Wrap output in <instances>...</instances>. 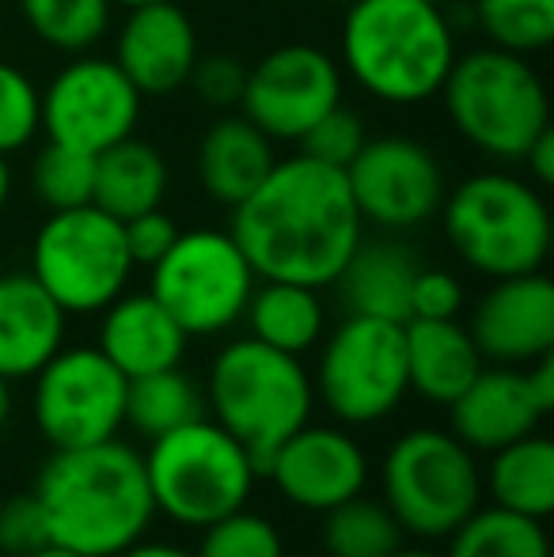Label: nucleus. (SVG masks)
I'll use <instances>...</instances> for the list:
<instances>
[{
    "label": "nucleus",
    "instance_id": "nucleus-9",
    "mask_svg": "<svg viewBox=\"0 0 554 557\" xmlns=\"http://www.w3.org/2000/svg\"><path fill=\"white\" fill-rule=\"evenodd\" d=\"M126 227L99 206L50 213L30 243V277L65 315H99L134 277Z\"/></svg>",
    "mask_w": 554,
    "mask_h": 557
},
{
    "label": "nucleus",
    "instance_id": "nucleus-20",
    "mask_svg": "<svg viewBox=\"0 0 554 557\" xmlns=\"http://www.w3.org/2000/svg\"><path fill=\"white\" fill-rule=\"evenodd\" d=\"M186 331L152 293H122L99 319L96 349L119 368L126 380L175 368L186 352Z\"/></svg>",
    "mask_w": 554,
    "mask_h": 557
},
{
    "label": "nucleus",
    "instance_id": "nucleus-18",
    "mask_svg": "<svg viewBox=\"0 0 554 557\" xmlns=\"http://www.w3.org/2000/svg\"><path fill=\"white\" fill-rule=\"evenodd\" d=\"M198 58V30L175 0L126 8L114 35V61L140 96H175L186 88Z\"/></svg>",
    "mask_w": 554,
    "mask_h": 557
},
{
    "label": "nucleus",
    "instance_id": "nucleus-31",
    "mask_svg": "<svg viewBox=\"0 0 554 557\" xmlns=\"http://www.w3.org/2000/svg\"><path fill=\"white\" fill-rule=\"evenodd\" d=\"M403 528L384 500L365 493L323 512V550L327 557H392L403 546Z\"/></svg>",
    "mask_w": 554,
    "mask_h": 557
},
{
    "label": "nucleus",
    "instance_id": "nucleus-44",
    "mask_svg": "<svg viewBox=\"0 0 554 557\" xmlns=\"http://www.w3.org/2000/svg\"><path fill=\"white\" fill-rule=\"evenodd\" d=\"M8 198H12V168H8V156H0V213H4Z\"/></svg>",
    "mask_w": 554,
    "mask_h": 557
},
{
    "label": "nucleus",
    "instance_id": "nucleus-50",
    "mask_svg": "<svg viewBox=\"0 0 554 557\" xmlns=\"http://www.w3.org/2000/svg\"><path fill=\"white\" fill-rule=\"evenodd\" d=\"M429 4H441V8H444V4H448V0H429Z\"/></svg>",
    "mask_w": 554,
    "mask_h": 557
},
{
    "label": "nucleus",
    "instance_id": "nucleus-33",
    "mask_svg": "<svg viewBox=\"0 0 554 557\" xmlns=\"http://www.w3.org/2000/svg\"><path fill=\"white\" fill-rule=\"evenodd\" d=\"M91 190H96V156L46 140L30 163V194L50 213H61V209L91 206Z\"/></svg>",
    "mask_w": 554,
    "mask_h": 557
},
{
    "label": "nucleus",
    "instance_id": "nucleus-12",
    "mask_svg": "<svg viewBox=\"0 0 554 557\" xmlns=\"http://www.w3.org/2000/svg\"><path fill=\"white\" fill-rule=\"evenodd\" d=\"M130 380L96 345H61L35 372L30 413L53 451L114 441L126 425Z\"/></svg>",
    "mask_w": 554,
    "mask_h": 557
},
{
    "label": "nucleus",
    "instance_id": "nucleus-4",
    "mask_svg": "<svg viewBox=\"0 0 554 557\" xmlns=\"http://www.w3.org/2000/svg\"><path fill=\"white\" fill-rule=\"evenodd\" d=\"M311 406L316 387L304 360L270 349L251 334L221 345L209 364L206 413L247 447L259 474L278 444L308 425Z\"/></svg>",
    "mask_w": 554,
    "mask_h": 557
},
{
    "label": "nucleus",
    "instance_id": "nucleus-39",
    "mask_svg": "<svg viewBox=\"0 0 554 557\" xmlns=\"http://www.w3.org/2000/svg\"><path fill=\"white\" fill-rule=\"evenodd\" d=\"M464 285L448 270H418L410 288V319H459Z\"/></svg>",
    "mask_w": 554,
    "mask_h": 557
},
{
    "label": "nucleus",
    "instance_id": "nucleus-6",
    "mask_svg": "<svg viewBox=\"0 0 554 557\" xmlns=\"http://www.w3.org/2000/svg\"><path fill=\"white\" fill-rule=\"evenodd\" d=\"M452 129L494 163H520L551 125V96L525 53L479 46L456 53L441 84Z\"/></svg>",
    "mask_w": 554,
    "mask_h": 557
},
{
    "label": "nucleus",
    "instance_id": "nucleus-49",
    "mask_svg": "<svg viewBox=\"0 0 554 557\" xmlns=\"http://www.w3.org/2000/svg\"><path fill=\"white\" fill-rule=\"evenodd\" d=\"M323 4H338V8H346V4H354V0H323Z\"/></svg>",
    "mask_w": 554,
    "mask_h": 557
},
{
    "label": "nucleus",
    "instance_id": "nucleus-28",
    "mask_svg": "<svg viewBox=\"0 0 554 557\" xmlns=\"http://www.w3.org/2000/svg\"><path fill=\"white\" fill-rule=\"evenodd\" d=\"M198 418H206V391L178 364L130 380L126 425L137 429L145 441H156V436L190 425Z\"/></svg>",
    "mask_w": 554,
    "mask_h": 557
},
{
    "label": "nucleus",
    "instance_id": "nucleus-29",
    "mask_svg": "<svg viewBox=\"0 0 554 557\" xmlns=\"http://www.w3.org/2000/svg\"><path fill=\"white\" fill-rule=\"evenodd\" d=\"M444 557H551V539L543 520L497 505H479L448 535Z\"/></svg>",
    "mask_w": 554,
    "mask_h": 557
},
{
    "label": "nucleus",
    "instance_id": "nucleus-15",
    "mask_svg": "<svg viewBox=\"0 0 554 557\" xmlns=\"http://www.w3.org/2000/svg\"><path fill=\"white\" fill-rule=\"evenodd\" d=\"M342 103V65L327 50L288 42L247 69L236 111L255 122L274 145H300V137Z\"/></svg>",
    "mask_w": 554,
    "mask_h": 557
},
{
    "label": "nucleus",
    "instance_id": "nucleus-17",
    "mask_svg": "<svg viewBox=\"0 0 554 557\" xmlns=\"http://www.w3.org/2000/svg\"><path fill=\"white\" fill-rule=\"evenodd\" d=\"M471 331L487 364L525 368L554 349V285L543 270L497 277L471 311Z\"/></svg>",
    "mask_w": 554,
    "mask_h": 557
},
{
    "label": "nucleus",
    "instance_id": "nucleus-45",
    "mask_svg": "<svg viewBox=\"0 0 554 557\" xmlns=\"http://www.w3.org/2000/svg\"><path fill=\"white\" fill-rule=\"evenodd\" d=\"M8 418H12V383L0 375V429L8 425Z\"/></svg>",
    "mask_w": 554,
    "mask_h": 557
},
{
    "label": "nucleus",
    "instance_id": "nucleus-21",
    "mask_svg": "<svg viewBox=\"0 0 554 557\" xmlns=\"http://www.w3.org/2000/svg\"><path fill=\"white\" fill-rule=\"evenodd\" d=\"M69 315L27 273L0 277V375L8 383L35 380V372L65 345Z\"/></svg>",
    "mask_w": 554,
    "mask_h": 557
},
{
    "label": "nucleus",
    "instance_id": "nucleus-27",
    "mask_svg": "<svg viewBox=\"0 0 554 557\" xmlns=\"http://www.w3.org/2000/svg\"><path fill=\"white\" fill-rule=\"evenodd\" d=\"M482 493H490V505L497 508L547 520L554 512V444L532 433L490 451Z\"/></svg>",
    "mask_w": 554,
    "mask_h": 557
},
{
    "label": "nucleus",
    "instance_id": "nucleus-3",
    "mask_svg": "<svg viewBox=\"0 0 554 557\" xmlns=\"http://www.w3.org/2000/svg\"><path fill=\"white\" fill-rule=\"evenodd\" d=\"M456 53L448 15L429 0H354L342 15L338 65L377 103L436 99Z\"/></svg>",
    "mask_w": 554,
    "mask_h": 557
},
{
    "label": "nucleus",
    "instance_id": "nucleus-26",
    "mask_svg": "<svg viewBox=\"0 0 554 557\" xmlns=\"http://www.w3.org/2000/svg\"><path fill=\"white\" fill-rule=\"evenodd\" d=\"M247 334L281 352L304 357L327 334V308L319 288L293 285V281H259L244 311Z\"/></svg>",
    "mask_w": 554,
    "mask_h": 557
},
{
    "label": "nucleus",
    "instance_id": "nucleus-14",
    "mask_svg": "<svg viewBox=\"0 0 554 557\" xmlns=\"http://www.w3.org/2000/svg\"><path fill=\"white\" fill-rule=\"evenodd\" d=\"M145 96L134 88L114 58L76 53L42 91L46 140L99 156L103 148L134 137Z\"/></svg>",
    "mask_w": 554,
    "mask_h": 557
},
{
    "label": "nucleus",
    "instance_id": "nucleus-43",
    "mask_svg": "<svg viewBox=\"0 0 554 557\" xmlns=\"http://www.w3.org/2000/svg\"><path fill=\"white\" fill-rule=\"evenodd\" d=\"M114 557H194V554L175 543H148V539H137L134 546H126V550Z\"/></svg>",
    "mask_w": 554,
    "mask_h": 557
},
{
    "label": "nucleus",
    "instance_id": "nucleus-10",
    "mask_svg": "<svg viewBox=\"0 0 554 557\" xmlns=\"http://www.w3.org/2000/svg\"><path fill=\"white\" fill-rule=\"evenodd\" d=\"M311 387L338 425H377L392 418L410 395L403 323L346 315L323 337Z\"/></svg>",
    "mask_w": 554,
    "mask_h": 557
},
{
    "label": "nucleus",
    "instance_id": "nucleus-23",
    "mask_svg": "<svg viewBox=\"0 0 554 557\" xmlns=\"http://www.w3.org/2000/svg\"><path fill=\"white\" fill-rule=\"evenodd\" d=\"M418 258L392 235L361 239L349 262L342 265L338 300L346 315H372L387 323H407L410 319V288L418 277Z\"/></svg>",
    "mask_w": 554,
    "mask_h": 557
},
{
    "label": "nucleus",
    "instance_id": "nucleus-16",
    "mask_svg": "<svg viewBox=\"0 0 554 557\" xmlns=\"http://www.w3.org/2000/svg\"><path fill=\"white\" fill-rule=\"evenodd\" d=\"M262 474L300 512H331L369 485V455L346 425H300L267 459Z\"/></svg>",
    "mask_w": 554,
    "mask_h": 557
},
{
    "label": "nucleus",
    "instance_id": "nucleus-42",
    "mask_svg": "<svg viewBox=\"0 0 554 557\" xmlns=\"http://www.w3.org/2000/svg\"><path fill=\"white\" fill-rule=\"evenodd\" d=\"M525 380H528L532 398L540 403V410L551 413L554 410V360H551V352H543V357H535L532 364H525Z\"/></svg>",
    "mask_w": 554,
    "mask_h": 557
},
{
    "label": "nucleus",
    "instance_id": "nucleus-30",
    "mask_svg": "<svg viewBox=\"0 0 554 557\" xmlns=\"http://www.w3.org/2000/svg\"><path fill=\"white\" fill-rule=\"evenodd\" d=\"M111 0H20L27 30L58 53H91L111 30Z\"/></svg>",
    "mask_w": 554,
    "mask_h": 557
},
{
    "label": "nucleus",
    "instance_id": "nucleus-36",
    "mask_svg": "<svg viewBox=\"0 0 554 557\" xmlns=\"http://www.w3.org/2000/svg\"><path fill=\"white\" fill-rule=\"evenodd\" d=\"M369 140L365 133V122L357 111H349L346 103H338L331 114H323L308 133L300 137V152L311 156L319 163H331V168H342L361 152V145Z\"/></svg>",
    "mask_w": 554,
    "mask_h": 557
},
{
    "label": "nucleus",
    "instance_id": "nucleus-47",
    "mask_svg": "<svg viewBox=\"0 0 554 557\" xmlns=\"http://www.w3.org/2000/svg\"><path fill=\"white\" fill-rule=\"evenodd\" d=\"M392 557H444V554H436V550H429V546H399Z\"/></svg>",
    "mask_w": 554,
    "mask_h": 557
},
{
    "label": "nucleus",
    "instance_id": "nucleus-7",
    "mask_svg": "<svg viewBox=\"0 0 554 557\" xmlns=\"http://www.w3.org/2000/svg\"><path fill=\"white\" fill-rule=\"evenodd\" d=\"M145 474L156 512L194 531L244 508L262 478L247 447L209 413L148 441Z\"/></svg>",
    "mask_w": 554,
    "mask_h": 557
},
{
    "label": "nucleus",
    "instance_id": "nucleus-11",
    "mask_svg": "<svg viewBox=\"0 0 554 557\" xmlns=\"http://www.w3.org/2000/svg\"><path fill=\"white\" fill-rule=\"evenodd\" d=\"M148 293L171 311L186 337H213L244 323L255 277L232 232L194 227L178 232L171 250L156 265H148Z\"/></svg>",
    "mask_w": 554,
    "mask_h": 557
},
{
    "label": "nucleus",
    "instance_id": "nucleus-35",
    "mask_svg": "<svg viewBox=\"0 0 554 557\" xmlns=\"http://www.w3.org/2000/svg\"><path fill=\"white\" fill-rule=\"evenodd\" d=\"M42 129V91L20 65L0 61V156L27 148Z\"/></svg>",
    "mask_w": 554,
    "mask_h": 557
},
{
    "label": "nucleus",
    "instance_id": "nucleus-32",
    "mask_svg": "<svg viewBox=\"0 0 554 557\" xmlns=\"http://www.w3.org/2000/svg\"><path fill=\"white\" fill-rule=\"evenodd\" d=\"M475 20L497 50L532 58L554 42V0H475Z\"/></svg>",
    "mask_w": 554,
    "mask_h": 557
},
{
    "label": "nucleus",
    "instance_id": "nucleus-1",
    "mask_svg": "<svg viewBox=\"0 0 554 557\" xmlns=\"http://www.w3.org/2000/svg\"><path fill=\"white\" fill-rule=\"evenodd\" d=\"M232 239L259 281L331 288L365 239L346 171L296 152L232 209Z\"/></svg>",
    "mask_w": 554,
    "mask_h": 557
},
{
    "label": "nucleus",
    "instance_id": "nucleus-24",
    "mask_svg": "<svg viewBox=\"0 0 554 557\" xmlns=\"http://www.w3.org/2000/svg\"><path fill=\"white\" fill-rule=\"evenodd\" d=\"M407 383L426 403L448 406L482 372V352L459 319H407Z\"/></svg>",
    "mask_w": 554,
    "mask_h": 557
},
{
    "label": "nucleus",
    "instance_id": "nucleus-22",
    "mask_svg": "<svg viewBox=\"0 0 554 557\" xmlns=\"http://www.w3.org/2000/svg\"><path fill=\"white\" fill-rule=\"evenodd\" d=\"M274 140L247 122L244 114L221 111L201 133L198 145V183L209 201L236 209L262 178L274 171Z\"/></svg>",
    "mask_w": 554,
    "mask_h": 557
},
{
    "label": "nucleus",
    "instance_id": "nucleus-41",
    "mask_svg": "<svg viewBox=\"0 0 554 557\" xmlns=\"http://www.w3.org/2000/svg\"><path fill=\"white\" fill-rule=\"evenodd\" d=\"M520 163H525V178L540 186V190H547V186L554 183V129L551 125L532 140V145H528V152Z\"/></svg>",
    "mask_w": 554,
    "mask_h": 557
},
{
    "label": "nucleus",
    "instance_id": "nucleus-38",
    "mask_svg": "<svg viewBox=\"0 0 554 557\" xmlns=\"http://www.w3.org/2000/svg\"><path fill=\"white\" fill-rule=\"evenodd\" d=\"M46 543H50V528H46V516L35 490L0 500V554L27 557Z\"/></svg>",
    "mask_w": 554,
    "mask_h": 557
},
{
    "label": "nucleus",
    "instance_id": "nucleus-40",
    "mask_svg": "<svg viewBox=\"0 0 554 557\" xmlns=\"http://www.w3.org/2000/svg\"><path fill=\"white\" fill-rule=\"evenodd\" d=\"M122 227H126L130 258H134V265H145V270L160 262L171 250V243L178 239V224L163 213V206L148 209V213H140V216H130V221H122Z\"/></svg>",
    "mask_w": 554,
    "mask_h": 557
},
{
    "label": "nucleus",
    "instance_id": "nucleus-19",
    "mask_svg": "<svg viewBox=\"0 0 554 557\" xmlns=\"http://www.w3.org/2000/svg\"><path fill=\"white\" fill-rule=\"evenodd\" d=\"M547 413L532 398L525 368L482 364V372L464 387V395L448 403L452 433L471 451H497V447L532 436Z\"/></svg>",
    "mask_w": 554,
    "mask_h": 557
},
{
    "label": "nucleus",
    "instance_id": "nucleus-34",
    "mask_svg": "<svg viewBox=\"0 0 554 557\" xmlns=\"http://www.w3.org/2000/svg\"><path fill=\"white\" fill-rule=\"evenodd\" d=\"M194 557H285V543H281L274 520L244 505L201 528V543Z\"/></svg>",
    "mask_w": 554,
    "mask_h": 557
},
{
    "label": "nucleus",
    "instance_id": "nucleus-37",
    "mask_svg": "<svg viewBox=\"0 0 554 557\" xmlns=\"http://www.w3.org/2000/svg\"><path fill=\"white\" fill-rule=\"evenodd\" d=\"M247 84V65L232 53H209V58L194 61V73L186 81V88H194V96L213 111H236L239 96Z\"/></svg>",
    "mask_w": 554,
    "mask_h": 557
},
{
    "label": "nucleus",
    "instance_id": "nucleus-46",
    "mask_svg": "<svg viewBox=\"0 0 554 557\" xmlns=\"http://www.w3.org/2000/svg\"><path fill=\"white\" fill-rule=\"evenodd\" d=\"M27 557H84V554H73V550H65V546H58V543H46V546H38V550L27 554Z\"/></svg>",
    "mask_w": 554,
    "mask_h": 557
},
{
    "label": "nucleus",
    "instance_id": "nucleus-25",
    "mask_svg": "<svg viewBox=\"0 0 554 557\" xmlns=\"http://www.w3.org/2000/svg\"><path fill=\"white\" fill-rule=\"evenodd\" d=\"M171 171L156 145L126 137L96 156V190L91 206L111 213L114 221H130L148 209H160L168 198Z\"/></svg>",
    "mask_w": 554,
    "mask_h": 557
},
{
    "label": "nucleus",
    "instance_id": "nucleus-48",
    "mask_svg": "<svg viewBox=\"0 0 554 557\" xmlns=\"http://www.w3.org/2000/svg\"><path fill=\"white\" fill-rule=\"evenodd\" d=\"M114 8H140V4H156V0H111Z\"/></svg>",
    "mask_w": 554,
    "mask_h": 557
},
{
    "label": "nucleus",
    "instance_id": "nucleus-13",
    "mask_svg": "<svg viewBox=\"0 0 554 557\" xmlns=\"http://www.w3.org/2000/svg\"><path fill=\"white\" fill-rule=\"evenodd\" d=\"M346 183L361 221L387 235L429 224L448 194L441 160L415 137H369L346 163Z\"/></svg>",
    "mask_w": 554,
    "mask_h": 557
},
{
    "label": "nucleus",
    "instance_id": "nucleus-8",
    "mask_svg": "<svg viewBox=\"0 0 554 557\" xmlns=\"http://www.w3.org/2000/svg\"><path fill=\"white\" fill-rule=\"evenodd\" d=\"M380 500L403 535L448 539L482 505V470L452 429H410L395 436L380 462Z\"/></svg>",
    "mask_w": 554,
    "mask_h": 557
},
{
    "label": "nucleus",
    "instance_id": "nucleus-2",
    "mask_svg": "<svg viewBox=\"0 0 554 557\" xmlns=\"http://www.w3.org/2000/svg\"><path fill=\"white\" fill-rule=\"evenodd\" d=\"M50 543L84 557H114L156 520L145 455L126 441L53 451L35 482Z\"/></svg>",
    "mask_w": 554,
    "mask_h": 557
},
{
    "label": "nucleus",
    "instance_id": "nucleus-5",
    "mask_svg": "<svg viewBox=\"0 0 554 557\" xmlns=\"http://www.w3.org/2000/svg\"><path fill=\"white\" fill-rule=\"evenodd\" d=\"M436 216L459 262L490 281L535 273L551 255L547 198L513 171L467 175L444 194Z\"/></svg>",
    "mask_w": 554,
    "mask_h": 557
}]
</instances>
